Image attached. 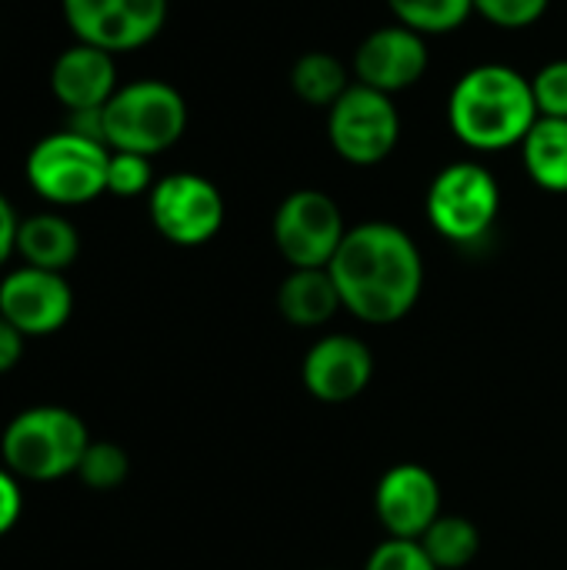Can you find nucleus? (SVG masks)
I'll return each mask as SVG.
<instances>
[{"label":"nucleus","mask_w":567,"mask_h":570,"mask_svg":"<svg viewBox=\"0 0 567 570\" xmlns=\"http://www.w3.org/2000/svg\"><path fill=\"white\" fill-rule=\"evenodd\" d=\"M23 334L7 321V317H0V374H7V371H13L17 364H20V357H23Z\"/></svg>","instance_id":"cd10ccee"},{"label":"nucleus","mask_w":567,"mask_h":570,"mask_svg":"<svg viewBox=\"0 0 567 570\" xmlns=\"http://www.w3.org/2000/svg\"><path fill=\"white\" fill-rule=\"evenodd\" d=\"M50 90L63 104L67 114L100 110L117 94L114 53L77 40L74 47H67L53 60V67H50Z\"/></svg>","instance_id":"2eb2a0df"},{"label":"nucleus","mask_w":567,"mask_h":570,"mask_svg":"<svg viewBox=\"0 0 567 570\" xmlns=\"http://www.w3.org/2000/svg\"><path fill=\"white\" fill-rule=\"evenodd\" d=\"M344 311L364 324H394L421 297L424 261L408 230L388 220H368L344 234L328 264Z\"/></svg>","instance_id":"f257e3e1"},{"label":"nucleus","mask_w":567,"mask_h":570,"mask_svg":"<svg viewBox=\"0 0 567 570\" xmlns=\"http://www.w3.org/2000/svg\"><path fill=\"white\" fill-rule=\"evenodd\" d=\"M150 220L170 244L201 247L224 224V197L201 174H167L150 187Z\"/></svg>","instance_id":"9d476101"},{"label":"nucleus","mask_w":567,"mask_h":570,"mask_svg":"<svg viewBox=\"0 0 567 570\" xmlns=\"http://www.w3.org/2000/svg\"><path fill=\"white\" fill-rule=\"evenodd\" d=\"M428 70V43L404 23L378 27L354 50V77L381 94H398L414 87Z\"/></svg>","instance_id":"ddd939ff"},{"label":"nucleus","mask_w":567,"mask_h":570,"mask_svg":"<svg viewBox=\"0 0 567 570\" xmlns=\"http://www.w3.org/2000/svg\"><path fill=\"white\" fill-rule=\"evenodd\" d=\"M104 144L110 150L154 157L174 147L187 130V104L164 80H134L104 104Z\"/></svg>","instance_id":"20e7f679"},{"label":"nucleus","mask_w":567,"mask_h":570,"mask_svg":"<svg viewBox=\"0 0 567 570\" xmlns=\"http://www.w3.org/2000/svg\"><path fill=\"white\" fill-rule=\"evenodd\" d=\"M551 0H475V13L501 30H525L545 17Z\"/></svg>","instance_id":"b1692460"},{"label":"nucleus","mask_w":567,"mask_h":570,"mask_svg":"<svg viewBox=\"0 0 567 570\" xmlns=\"http://www.w3.org/2000/svg\"><path fill=\"white\" fill-rule=\"evenodd\" d=\"M521 157L528 177L538 187L551 194H567V120L538 117L528 137L521 140Z\"/></svg>","instance_id":"a211bd4d"},{"label":"nucleus","mask_w":567,"mask_h":570,"mask_svg":"<svg viewBox=\"0 0 567 570\" xmlns=\"http://www.w3.org/2000/svg\"><path fill=\"white\" fill-rule=\"evenodd\" d=\"M328 137L341 160L354 167H374L398 147L401 114L391 94L351 83L328 110Z\"/></svg>","instance_id":"0eeeda50"},{"label":"nucleus","mask_w":567,"mask_h":570,"mask_svg":"<svg viewBox=\"0 0 567 570\" xmlns=\"http://www.w3.org/2000/svg\"><path fill=\"white\" fill-rule=\"evenodd\" d=\"M74 314V291L63 274L40 267H17L0 281V317L23 337L57 334Z\"/></svg>","instance_id":"9b49d317"},{"label":"nucleus","mask_w":567,"mask_h":570,"mask_svg":"<svg viewBox=\"0 0 567 570\" xmlns=\"http://www.w3.org/2000/svg\"><path fill=\"white\" fill-rule=\"evenodd\" d=\"M344 234L341 207L324 190H294L274 214V244L294 271L328 267Z\"/></svg>","instance_id":"6e6552de"},{"label":"nucleus","mask_w":567,"mask_h":570,"mask_svg":"<svg viewBox=\"0 0 567 570\" xmlns=\"http://www.w3.org/2000/svg\"><path fill=\"white\" fill-rule=\"evenodd\" d=\"M348 87L351 83H348L344 63L328 50H311V53L297 57L294 67H291V90L311 107H328L331 110Z\"/></svg>","instance_id":"6ab92c4d"},{"label":"nucleus","mask_w":567,"mask_h":570,"mask_svg":"<svg viewBox=\"0 0 567 570\" xmlns=\"http://www.w3.org/2000/svg\"><path fill=\"white\" fill-rule=\"evenodd\" d=\"M531 87H535V100H538V114L541 117L567 120V60L545 63L531 77Z\"/></svg>","instance_id":"393cba45"},{"label":"nucleus","mask_w":567,"mask_h":570,"mask_svg":"<svg viewBox=\"0 0 567 570\" xmlns=\"http://www.w3.org/2000/svg\"><path fill=\"white\" fill-rule=\"evenodd\" d=\"M150 187H154L150 157L110 150V164H107V194H114V197H137V194H150Z\"/></svg>","instance_id":"5701e85b"},{"label":"nucleus","mask_w":567,"mask_h":570,"mask_svg":"<svg viewBox=\"0 0 567 570\" xmlns=\"http://www.w3.org/2000/svg\"><path fill=\"white\" fill-rule=\"evenodd\" d=\"M127 471H130V461H127V451L120 444L90 441L84 458H80L77 478L90 491H114V488H120L127 481Z\"/></svg>","instance_id":"4be33fe9"},{"label":"nucleus","mask_w":567,"mask_h":570,"mask_svg":"<svg viewBox=\"0 0 567 570\" xmlns=\"http://www.w3.org/2000/svg\"><path fill=\"white\" fill-rule=\"evenodd\" d=\"M17 230H20L17 210H13L10 200L0 194V267L17 254Z\"/></svg>","instance_id":"c85d7f7f"},{"label":"nucleus","mask_w":567,"mask_h":570,"mask_svg":"<svg viewBox=\"0 0 567 570\" xmlns=\"http://www.w3.org/2000/svg\"><path fill=\"white\" fill-rule=\"evenodd\" d=\"M501 210V190L485 164L458 160L448 164L428 190V217L434 230L454 244L481 240Z\"/></svg>","instance_id":"423d86ee"},{"label":"nucleus","mask_w":567,"mask_h":570,"mask_svg":"<svg viewBox=\"0 0 567 570\" xmlns=\"http://www.w3.org/2000/svg\"><path fill=\"white\" fill-rule=\"evenodd\" d=\"M20 511H23V494H20L17 474L0 468V538L17 528Z\"/></svg>","instance_id":"bb28decb"},{"label":"nucleus","mask_w":567,"mask_h":570,"mask_svg":"<svg viewBox=\"0 0 567 570\" xmlns=\"http://www.w3.org/2000/svg\"><path fill=\"white\" fill-rule=\"evenodd\" d=\"M374 374V357L364 341L351 334H328L321 337L301 367L304 387L324 401V404H344L354 401Z\"/></svg>","instance_id":"4468645a"},{"label":"nucleus","mask_w":567,"mask_h":570,"mask_svg":"<svg viewBox=\"0 0 567 570\" xmlns=\"http://www.w3.org/2000/svg\"><path fill=\"white\" fill-rule=\"evenodd\" d=\"M17 254L27 267H40V271H53L63 274L77 254H80V237L77 227L53 210L43 214H30L20 220L17 230Z\"/></svg>","instance_id":"dca6fc26"},{"label":"nucleus","mask_w":567,"mask_h":570,"mask_svg":"<svg viewBox=\"0 0 567 570\" xmlns=\"http://www.w3.org/2000/svg\"><path fill=\"white\" fill-rule=\"evenodd\" d=\"M421 548L434 561L438 570H461L468 568L478 551H481V534L478 528L461 518V514H441L421 538Z\"/></svg>","instance_id":"aec40b11"},{"label":"nucleus","mask_w":567,"mask_h":570,"mask_svg":"<svg viewBox=\"0 0 567 570\" xmlns=\"http://www.w3.org/2000/svg\"><path fill=\"white\" fill-rule=\"evenodd\" d=\"M531 77L508 63H478L451 90L448 124L471 150H505L528 137L538 120Z\"/></svg>","instance_id":"f03ea898"},{"label":"nucleus","mask_w":567,"mask_h":570,"mask_svg":"<svg viewBox=\"0 0 567 570\" xmlns=\"http://www.w3.org/2000/svg\"><path fill=\"white\" fill-rule=\"evenodd\" d=\"M388 7L398 23L411 27L421 37L451 33L475 13V0H388Z\"/></svg>","instance_id":"412c9836"},{"label":"nucleus","mask_w":567,"mask_h":570,"mask_svg":"<svg viewBox=\"0 0 567 570\" xmlns=\"http://www.w3.org/2000/svg\"><path fill=\"white\" fill-rule=\"evenodd\" d=\"M277 307L284 321L294 327H321L344 304L328 267H297L284 277L277 291Z\"/></svg>","instance_id":"f3484780"},{"label":"nucleus","mask_w":567,"mask_h":570,"mask_svg":"<svg viewBox=\"0 0 567 570\" xmlns=\"http://www.w3.org/2000/svg\"><path fill=\"white\" fill-rule=\"evenodd\" d=\"M107 164L110 147L104 140L63 127L30 147L23 174L30 190L47 204L77 207L107 194Z\"/></svg>","instance_id":"39448f33"},{"label":"nucleus","mask_w":567,"mask_h":570,"mask_svg":"<svg viewBox=\"0 0 567 570\" xmlns=\"http://www.w3.org/2000/svg\"><path fill=\"white\" fill-rule=\"evenodd\" d=\"M60 10L80 43L107 53L140 50L167 23V0H60Z\"/></svg>","instance_id":"1a4fd4ad"},{"label":"nucleus","mask_w":567,"mask_h":570,"mask_svg":"<svg viewBox=\"0 0 567 570\" xmlns=\"http://www.w3.org/2000/svg\"><path fill=\"white\" fill-rule=\"evenodd\" d=\"M374 511L391 538L421 541L424 531L441 518L438 478L421 464H394L378 481Z\"/></svg>","instance_id":"f8f14e48"},{"label":"nucleus","mask_w":567,"mask_h":570,"mask_svg":"<svg viewBox=\"0 0 567 570\" xmlns=\"http://www.w3.org/2000/svg\"><path fill=\"white\" fill-rule=\"evenodd\" d=\"M364 570H438L434 561L428 558V551L421 548V541H401V538H388L384 544L374 548V554L368 558Z\"/></svg>","instance_id":"a878e982"},{"label":"nucleus","mask_w":567,"mask_h":570,"mask_svg":"<svg viewBox=\"0 0 567 570\" xmlns=\"http://www.w3.org/2000/svg\"><path fill=\"white\" fill-rule=\"evenodd\" d=\"M90 444L87 424L57 404L20 411L0 438L3 468L23 481H60L77 474L80 458Z\"/></svg>","instance_id":"7ed1b4c3"}]
</instances>
